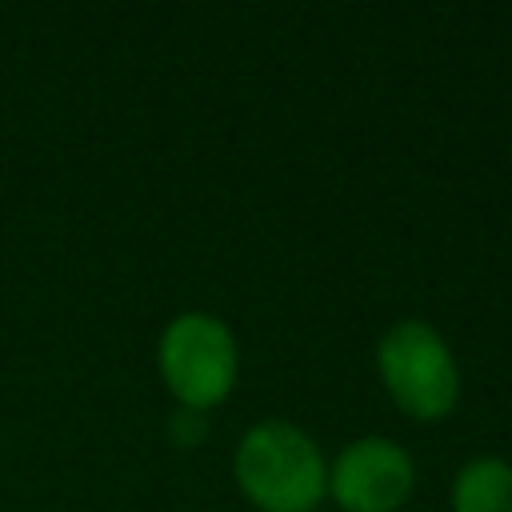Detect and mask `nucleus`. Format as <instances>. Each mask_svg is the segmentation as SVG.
<instances>
[{
  "mask_svg": "<svg viewBox=\"0 0 512 512\" xmlns=\"http://www.w3.org/2000/svg\"><path fill=\"white\" fill-rule=\"evenodd\" d=\"M232 480L256 512H316L328 500V456L300 424L264 416L240 432Z\"/></svg>",
  "mask_w": 512,
  "mask_h": 512,
  "instance_id": "1",
  "label": "nucleus"
},
{
  "mask_svg": "<svg viewBox=\"0 0 512 512\" xmlns=\"http://www.w3.org/2000/svg\"><path fill=\"white\" fill-rule=\"evenodd\" d=\"M372 364L388 400L416 424L448 420L464 396V372L452 344L420 316L392 320L376 340Z\"/></svg>",
  "mask_w": 512,
  "mask_h": 512,
  "instance_id": "2",
  "label": "nucleus"
},
{
  "mask_svg": "<svg viewBox=\"0 0 512 512\" xmlns=\"http://www.w3.org/2000/svg\"><path fill=\"white\" fill-rule=\"evenodd\" d=\"M156 372L176 408L208 416L236 392L240 340L224 316L208 308H184L156 336Z\"/></svg>",
  "mask_w": 512,
  "mask_h": 512,
  "instance_id": "3",
  "label": "nucleus"
},
{
  "mask_svg": "<svg viewBox=\"0 0 512 512\" xmlns=\"http://www.w3.org/2000/svg\"><path fill=\"white\" fill-rule=\"evenodd\" d=\"M412 492L416 460L392 436L368 432L328 456V500L340 512H400Z\"/></svg>",
  "mask_w": 512,
  "mask_h": 512,
  "instance_id": "4",
  "label": "nucleus"
},
{
  "mask_svg": "<svg viewBox=\"0 0 512 512\" xmlns=\"http://www.w3.org/2000/svg\"><path fill=\"white\" fill-rule=\"evenodd\" d=\"M448 512H512V460L472 456L456 468Z\"/></svg>",
  "mask_w": 512,
  "mask_h": 512,
  "instance_id": "5",
  "label": "nucleus"
},
{
  "mask_svg": "<svg viewBox=\"0 0 512 512\" xmlns=\"http://www.w3.org/2000/svg\"><path fill=\"white\" fill-rule=\"evenodd\" d=\"M204 436H208V416H204V412L172 408V416H168V440H172L176 448H196Z\"/></svg>",
  "mask_w": 512,
  "mask_h": 512,
  "instance_id": "6",
  "label": "nucleus"
}]
</instances>
